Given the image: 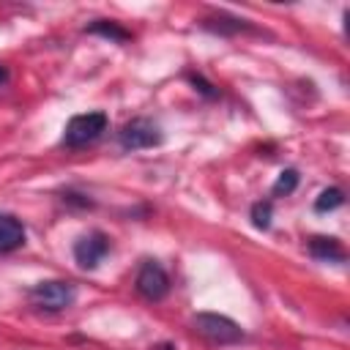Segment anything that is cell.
<instances>
[{
	"label": "cell",
	"mask_w": 350,
	"mask_h": 350,
	"mask_svg": "<svg viewBox=\"0 0 350 350\" xmlns=\"http://www.w3.org/2000/svg\"><path fill=\"white\" fill-rule=\"evenodd\" d=\"M191 328L211 345H238L246 336L235 320H230L227 314H216V312H197L191 317Z\"/></svg>",
	"instance_id": "1"
},
{
	"label": "cell",
	"mask_w": 350,
	"mask_h": 350,
	"mask_svg": "<svg viewBox=\"0 0 350 350\" xmlns=\"http://www.w3.org/2000/svg\"><path fill=\"white\" fill-rule=\"evenodd\" d=\"M107 126H109V120H107L104 112L74 115V118L66 123L60 142H63L66 148H82V145H88V142H96V139L107 131Z\"/></svg>",
	"instance_id": "2"
},
{
	"label": "cell",
	"mask_w": 350,
	"mask_h": 350,
	"mask_svg": "<svg viewBox=\"0 0 350 350\" xmlns=\"http://www.w3.org/2000/svg\"><path fill=\"white\" fill-rule=\"evenodd\" d=\"M27 295L30 304L44 312H63L77 301V287L63 279H49V282H38Z\"/></svg>",
	"instance_id": "3"
},
{
	"label": "cell",
	"mask_w": 350,
	"mask_h": 350,
	"mask_svg": "<svg viewBox=\"0 0 350 350\" xmlns=\"http://www.w3.org/2000/svg\"><path fill=\"white\" fill-rule=\"evenodd\" d=\"M118 142L123 150H142V148H156L164 142V134L159 129V123H153L150 118H131L120 131H118Z\"/></svg>",
	"instance_id": "4"
},
{
	"label": "cell",
	"mask_w": 350,
	"mask_h": 350,
	"mask_svg": "<svg viewBox=\"0 0 350 350\" xmlns=\"http://www.w3.org/2000/svg\"><path fill=\"white\" fill-rule=\"evenodd\" d=\"M134 284H137V293L142 298H148V301H161L170 293V276L156 260H145L142 262Z\"/></svg>",
	"instance_id": "5"
},
{
	"label": "cell",
	"mask_w": 350,
	"mask_h": 350,
	"mask_svg": "<svg viewBox=\"0 0 350 350\" xmlns=\"http://www.w3.org/2000/svg\"><path fill=\"white\" fill-rule=\"evenodd\" d=\"M107 252H109V238L101 230H90L88 235H82L74 243V260L85 271H93L107 257Z\"/></svg>",
	"instance_id": "6"
},
{
	"label": "cell",
	"mask_w": 350,
	"mask_h": 350,
	"mask_svg": "<svg viewBox=\"0 0 350 350\" xmlns=\"http://www.w3.org/2000/svg\"><path fill=\"white\" fill-rule=\"evenodd\" d=\"M25 243V227L16 216L0 213V252H14Z\"/></svg>",
	"instance_id": "7"
},
{
	"label": "cell",
	"mask_w": 350,
	"mask_h": 350,
	"mask_svg": "<svg viewBox=\"0 0 350 350\" xmlns=\"http://www.w3.org/2000/svg\"><path fill=\"white\" fill-rule=\"evenodd\" d=\"M306 252H309L314 260H323V262L345 260V249H342V243H339L336 238H325V235H314V238H309Z\"/></svg>",
	"instance_id": "8"
},
{
	"label": "cell",
	"mask_w": 350,
	"mask_h": 350,
	"mask_svg": "<svg viewBox=\"0 0 350 350\" xmlns=\"http://www.w3.org/2000/svg\"><path fill=\"white\" fill-rule=\"evenodd\" d=\"M85 33H93V36H104L109 41H129L131 33L126 27H120L118 22H109V19H96L93 25L85 27Z\"/></svg>",
	"instance_id": "9"
},
{
	"label": "cell",
	"mask_w": 350,
	"mask_h": 350,
	"mask_svg": "<svg viewBox=\"0 0 350 350\" xmlns=\"http://www.w3.org/2000/svg\"><path fill=\"white\" fill-rule=\"evenodd\" d=\"M342 202H345V194H342V189L331 186V189H323V191H320V197L314 200V211H317V213H325V211H336Z\"/></svg>",
	"instance_id": "10"
},
{
	"label": "cell",
	"mask_w": 350,
	"mask_h": 350,
	"mask_svg": "<svg viewBox=\"0 0 350 350\" xmlns=\"http://www.w3.org/2000/svg\"><path fill=\"white\" fill-rule=\"evenodd\" d=\"M295 186H298V170H282L279 172V178H276V183H273V194L276 197H282V194H293L295 191Z\"/></svg>",
	"instance_id": "11"
},
{
	"label": "cell",
	"mask_w": 350,
	"mask_h": 350,
	"mask_svg": "<svg viewBox=\"0 0 350 350\" xmlns=\"http://www.w3.org/2000/svg\"><path fill=\"white\" fill-rule=\"evenodd\" d=\"M271 216H273V205L265 200H260V202H254L252 205V221H254V227L257 230H268L271 227Z\"/></svg>",
	"instance_id": "12"
},
{
	"label": "cell",
	"mask_w": 350,
	"mask_h": 350,
	"mask_svg": "<svg viewBox=\"0 0 350 350\" xmlns=\"http://www.w3.org/2000/svg\"><path fill=\"white\" fill-rule=\"evenodd\" d=\"M189 79H191V85H194L202 96H208V98H216V96H219V90H213V85H211V82H205L200 74H189Z\"/></svg>",
	"instance_id": "13"
},
{
	"label": "cell",
	"mask_w": 350,
	"mask_h": 350,
	"mask_svg": "<svg viewBox=\"0 0 350 350\" xmlns=\"http://www.w3.org/2000/svg\"><path fill=\"white\" fill-rule=\"evenodd\" d=\"M5 79H8V68H5V66H0V85H3Z\"/></svg>",
	"instance_id": "14"
}]
</instances>
